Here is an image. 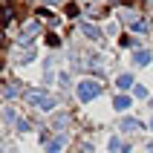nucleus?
<instances>
[{
  "instance_id": "1",
  "label": "nucleus",
  "mask_w": 153,
  "mask_h": 153,
  "mask_svg": "<svg viewBox=\"0 0 153 153\" xmlns=\"http://www.w3.org/2000/svg\"><path fill=\"white\" fill-rule=\"evenodd\" d=\"M23 101H29V104H35L41 113H49V110H55V98L52 95H43V93H38V90H26L23 93Z\"/></svg>"
},
{
  "instance_id": "2",
  "label": "nucleus",
  "mask_w": 153,
  "mask_h": 153,
  "mask_svg": "<svg viewBox=\"0 0 153 153\" xmlns=\"http://www.w3.org/2000/svg\"><path fill=\"white\" fill-rule=\"evenodd\" d=\"M101 90L104 87L98 84V81H90V78H87V81L78 84V98H81V101H90V98H95V95H101Z\"/></svg>"
},
{
  "instance_id": "3",
  "label": "nucleus",
  "mask_w": 153,
  "mask_h": 153,
  "mask_svg": "<svg viewBox=\"0 0 153 153\" xmlns=\"http://www.w3.org/2000/svg\"><path fill=\"white\" fill-rule=\"evenodd\" d=\"M121 130H124V133H136V130H142V121H136V119H124V121H121Z\"/></svg>"
},
{
  "instance_id": "4",
  "label": "nucleus",
  "mask_w": 153,
  "mask_h": 153,
  "mask_svg": "<svg viewBox=\"0 0 153 153\" xmlns=\"http://www.w3.org/2000/svg\"><path fill=\"white\" fill-rule=\"evenodd\" d=\"M116 87H119V90H130V87H133V78L130 75H119L116 78Z\"/></svg>"
},
{
  "instance_id": "5",
  "label": "nucleus",
  "mask_w": 153,
  "mask_h": 153,
  "mask_svg": "<svg viewBox=\"0 0 153 153\" xmlns=\"http://www.w3.org/2000/svg\"><path fill=\"white\" fill-rule=\"evenodd\" d=\"M84 35H87V38H93V41H101V29H95V26H90V23L84 26Z\"/></svg>"
},
{
  "instance_id": "6",
  "label": "nucleus",
  "mask_w": 153,
  "mask_h": 153,
  "mask_svg": "<svg viewBox=\"0 0 153 153\" xmlns=\"http://www.w3.org/2000/svg\"><path fill=\"white\" fill-rule=\"evenodd\" d=\"M113 107H116V110H121V113H124V110H127V107H130V98H127V95H119V98L113 101Z\"/></svg>"
},
{
  "instance_id": "7",
  "label": "nucleus",
  "mask_w": 153,
  "mask_h": 153,
  "mask_svg": "<svg viewBox=\"0 0 153 153\" xmlns=\"http://www.w3.org/2000/svg\"><path fill=\"white\" fill-rule=\"evenodd\" d=\"M136 64H139V67H147V64H150V52H147V49L136 52Z\"/></svg>"
},
{
  "instance_id": "8",
  "label": "nucleus",
  "mask_w": 153,
  "mask_h": 153,
  "mask_svg": "<svg viewBox=\"0 0 153 153\" xmlns=\"http://www.w3.org/2000/svg\"><path fill=\"white\" fill-rule=\"evenodd\" d=\"M64 142H67V139H64V136H58V139H52L49 145H46V150H49V153H55V150H58L61 145H64Z\"/></svg>"
},
{
  "instance_id": "9",
  "label": "nucleus",
  "mask_w": 153,
  "mask_h": 153,
  "mask_svg": "<svg viewBox=\"0 0 153 153\" xmlns=\"http://www.w3.org/2000/svg\"><path fill=\"white\" fill-rule=\"evenodd\" d=\"M3 93H6V98H15V95H17V87L12 84V81H6V87H3Z\"/></svg>"
},
{
  "instance_id": "10",
  "label": "nucleus",
  "mask_w": 153,
  "mask_h": 153,
  "mask_svg": "<svg viewBox=\"0 0 153 153\" xmlns=\"http://www.w3.org/2000/svg\"><path fill=\"white\" fill-rule=\"evenodd\" d=\"M130 29H133V32H147V23H145V20H133Z\"/></svg>"
},
{
  "instance_id": "11",
  "label": "nucleus",
  "mask_w": 153,
  "mask_h": 153,
  "mask_svg": "<svg viewBox=\"0 0 153 153\" xmlns=\"http://www.w3.org/2000/svg\"><path fill=\"white\" fill-rule=\"evenodd\" d=\"M17 43H20V46H32V43H35V38H32V35H23V32H20Z\"/></svg>"
},
{
  "instance_id": "12",
  "label": "nucleus",
  "mask_w": 153,
  "mask_h": 153,
  "mask_svg": "<svg viewBox=\"0 0 153 153\" xmlns=\"http://www.w3.org/2000/svg\"><path fill=\"white\" fill-rule=\"evenodd\" d=\"M17 130H20V133H26V130H29V121H26V119H17Z\"/></svg>"
},
{
  "instance_id": "13",
  "label": "nucleus",
  "mask_w": 153,
  "mask_h": 153,
  "mask_svg": "<svg viewBox=\"0 0 153 153\" xmlns=\"http://www.w3.org/2000/svg\"><path fill=\"white\" fill-rule=\"evenodd\" d=\"M67 121H69V116H58V119H55V127H64Z\"/></svg>"
},
{
  "instance_id": "14",
  "label": "nucleus",
  "mask_w": 153,
  "mask_h": 153,
  "mask_svg": "<svg viewBox=\"0 0 153 153\" xmlns=\"http://www.w3.org/2000/svg\"><path fill=\"white\" fill-rule=\"evenodd\" d=\"M6 119H9V121H15V119H17V113H15V107H6Z\"/></svg>"
},
{
  "instance_id": "15",
  "label": "nucleus",
  "mask_w": 153,
  "mask_h": 153,
  "mask_svg": "<svg viewBox=\"0 0 153 153\" xmlns=\"http://www.w3.org/2000/svg\"><path fill=\"white\" fill-rule=\"evenodd\" d=\"M67 12H69V17H75V15H78V6H75V3H69Z\"/></svg>"
},
{
  "instance_id": "16",
  "label": "nucleus",
  "mask_w": 153,
  "mask_h": 153,
  "mask_svg": "<svg viewBox=\"0 0 153 153\" xmlns=\"http://www.w3.org/2000/svg\"><path fill=\"white\" fill-rule=\"evenodd\" d=\"M150 127H153V121H150Z\"/></svg>"
},
{
  "instance_id": "17",
  "label": "nucleus",
  "mask_w": 153,
  "mask_h": 153,
  "mask_svg": "<svg viewBox=\"0 0 153 153\" xmlns=\"http://www.w3.org/2000/svg\"><path fill=\"white\" fill-rule=\"evenodd\" d=\"M9 153H12V150H9Z\"/></svg>"
}]
</instances>
